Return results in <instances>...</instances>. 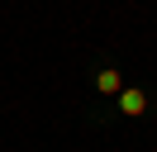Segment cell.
Segmentation results:
<instances>
[{
	"mask_svg": "<svg viewBox=\"0 0 157 152\" xmlns=\"http://www.w3.org/2000/svg\"><path fill=\"white\" fill-rule=\"evenodd\" d=\"M119 109H124V114H143V109H147V90L124 86V90H119Z\"/></svg>",
	"mask_w": 157,
	"mask_h": 152,
	"instance_id": "1",
	"label": "cell"
},
{
	"mask_svg": "<svg viewBox=\"0 0 157 152\" xmlns=\"http://www.w3.org/2000/svg\"><path fill=\"white\" fill-rule=\"evenodd\" d=\"M95 90H100V95H119V90H124V76H119L114 66H105V71L95 76Z\"/></svg>",
	"mask_w": 157,
	"mask_h": 152,
	"instance_id": "2",
	"label": "cell"
}]
</instances>
